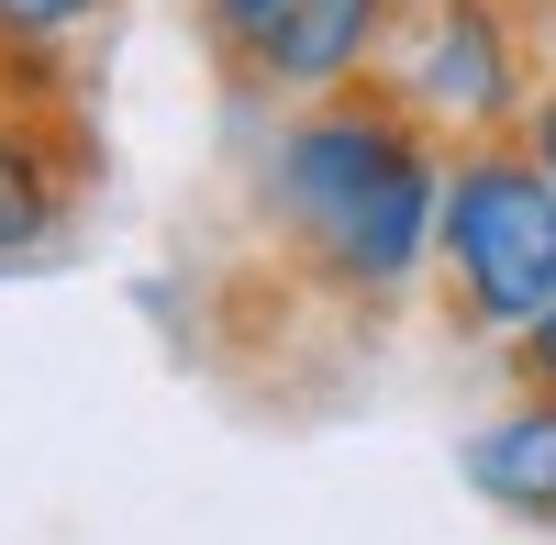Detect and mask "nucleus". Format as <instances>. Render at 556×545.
Instances as JSON below:
<instances>
[{
  "label": "nucleus",
  "mask_w": 556,
  "mask_h": 545,
  "mask_svg": "<svg viewBox=\"0 0 556 545\" xmlns=\"http://www.w3.org/2000/svg\"><path fill=\"white\" fill-rule=\"evenodd\" d=\"M445 156L379 78L345 101L256 123V178L245 212L267 256L334 312H401L434 279V223H445Z\"/></svg>",
  "instance_id": "nucleus-1"
},
{
  "label": "nucleus",
  "mask_w": 556,
  "mask_h": 545,
  "mask_svg": "<svg viewBox=\"0 0 556 545\" xmlns=\"http://www.w3.org/2000/svg\"><path fill=\"white\" fill-rule=\"evenodd\" d=\"M434 290L468 345L513 356L556 312V178L523 134L445 156V223H434Z\"/></svg>",
  "instance_id": "nucleus-2"
},
{
  "label": "nucleus",
  "mask_w": 556,
  "mask_h": 545,
  "mask_svg": "<svg viewBox=\"0 0 556 545\" xmlns=\"http://www.w3.org/2000/svg\"><path fill=\"white\" fill-rule=\"evenodd\" d=\"M379 89L434 134V145H501L523 134L534 89H545V34H534V0H424L401 12Z\"/></svg>",
  "instance_id": "nucleus-3"
},
{
  "label": "nucleus",
  "mask_w": 556,
  "mask_h": 545,
  "mask_svg": "<svg viewBox=\"0 0 556 545\" xmlns=\"http://www.w3.org/2000/svg\"><path fill=\"white\" fill-rule=\"evenodd\" d=\"M390 34H401V0H201V56L256 123L367 89Z\"/></svg>",
  "instance_id": "nucleus-4"
},
{
  "label": "nucleus",
  "mask_w": 556,
  "mask_h": 545,
  "mask_svg": "<svg viewBox=\"0 0 556 545\" xmlns=\"http://www.w3.org/2000/svg\"><path fill=\"white\" fill-rule=\"evenodd\" d=\"M89 201V134L56 89L0 78V267H34Z\"/></svg>",
  "instance_id": "nucleus-5"
},
{
  "label": "nucleus",
  "mask_w": 556,
  "mask_h": 545,
  "mask_svg": "<svg viewBox=\"0 0 556 545\" xmlns=\"http://www.w3.org/2000/svg\"><path fill=\"white\" fill-rule=\"evenodd\" d=\"M468 490L513 523H556V401H534V390L501 401L468 434Z\"/></svg>",
  "instance_id": "nucleus-6"
},
{
  "label": "nucleus",
  "mask_w": 556,
  "mask_h": 545,
  "mask_svg": "<svg viewBox=\"0 0 556 545\" xmlns=\"http://www.w3.org/2000/svg\"><path fill=\"white\" fill-rule=\"evenodd\" d=\"M112 12L123 0H0V78L67 101V78L89 67V45L112 34Z\"/></svg>",
  "instance_id": "nucleus-7"
},
{
  "label": "nucleus",
  "mask_w": 556,
  "mask_h": 545,
  "mask_svg": "<svg viewBox=\"0 0 556 545\" xmlns=\"http://www.w3.org/2000/svg\"><path fill=\"white\" fill-rule=\"evenodd\" d=\"M513 390H534V401H556V312L513 345Z\"/></svg>",
  "instance_id": "nucleus-8"
},
{
  "label": "nucleus",
  "mask_w": 556,
  "mask_h": 545,
  "mask_svg": "<svg viewBox=\"0 0 556 545\" xmlns=\"http://www.w3.org/2000/svg\"><path fill=\"white\" fill-rule=\"evenodd\" d=\"M523 145H534V167L556 178V67H545V89H534V112H523Z\"/></svg>",
  "instance_id": "nucleus-9"
},
{
  "label": "nucleus",
  "mask_w": 556,
  "mask_h": 545,
  "mask_svg": "<svg viewBox=\"0 0 556 545\" xmlns=\"http://www.w3.org/2000/svg\"><path fill=\"white\" fill-rule=\"evenodd\" d=\"M534 34H545V67H556V0H534Z\"/></svg>",
  "instance_id": "nucleus-10"
},
{
  "label": "nucleus",
  "mask_w": 556,
  "mask_h": 545,
  "mask_svg": "<svg viewBox=\"0 0 556 545\" xmlns=\"http://www.w3.org/2000/svg\"><path fill=\"white\" fill-rule=\"evenodd\" d=\"M401 12H424V0H401Z\"/></svg>",
  "instance_id": "nucleus-11"
}]
</instances>
